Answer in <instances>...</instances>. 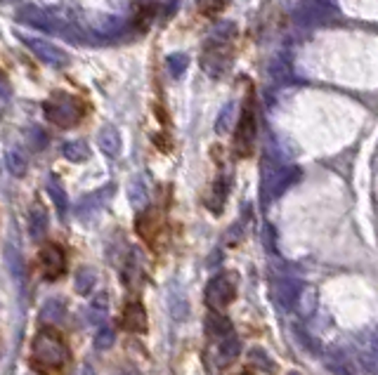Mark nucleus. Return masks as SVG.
<instances>
[{
  "mask_svg": "<svg viewBox=\"0 0 378 375\" xmlns=\"http://www.w3.org/2000/svg\"><path fill=\"white\" fill-rule=\"evenodd\" d=\"M168 71H170V76L173 78H180L184 71H187V66H189V60H187V55H180V53H175V55H170L168 60Z\"/></svg>",
  "mask_w": 378,
  "mask_h": 375,
  "instance_id": "obj_27",
  "label": "nucleus"
},
{
  "mask_svg": "<svg viewBox=\"0 0 378 375\" xmlns=\"http://www.w3.org/2000/svg\"><path fill=\"white\" fill-rule=\"evenodd\" d=\"M204 69L211 73V76H220L222 71L229 66V45L222 38H213L204 50Z\"/></svg>",
  "mask_w": 378,
  "mask_h": 375,
  "instance_id": "obj_6",
  "label": "nucleus"
},
{
  "mask_svg": "<svg viewBox=\"0 0 378 375\" xmlns=\"http://www.w3.org/2000/svg\"><path fill=\"white\" fill-rule=\"evenodd\" d=\"M62 153L66 161H71V163H83V161H88V156H90V149H88V144L83 142V139H73V142L64 144Z\"/></svg>",
  "mask_w": 378,
  "mask_h": 375,
  "instance_id": "obj_21",
  "label": "nucleus"
},
{
  "mask_svg": "<svg viewBox=\"0 0 378 375\" xmlns=\"http://www.w3.org/2000/svg\"><path fill=\"white\" fill-rule=\"evenodd\" d=\"M98 142H100V149L105 151L107 156H111V158H116L118 153H121V149H123L121 135H118V130L114 128V125H107V128L100 130Z\"/></svg>",
  "mask_w": 378,
  "mask_h": 375,
  "instance_id": "obj_17",
  "label": "nucleus"
},
{
  "mask_svg": "<svg viewBox=\"0 0 378 375\" xmlns=\"http://www.w3.org/2000/svg\"><path fill=\"white\" fill-rule=\"evenodd\" d=\"M232 123H234V104H227L218 116L216 130L220 132V135H225V132H229V128H232Z\"/></svg>",
  "mask_w": 378,
  "mask_h": 375,
  "instance_id": "obj_30",
  "label": "nucleus"
},
{
  "mask_svg": "<svg viewBox=\"0 0 378 375\" xmlns=\"http://www.w3.org/2000/svg\"><path fill=\"white\" fill-rule=\"evenodd\" d=\"M5 163H7V168H10V173L17 175V178H21V175L26 173V158H24V153L17 151V149L7 153Z\"/></svg>",
  "mask_w": 378,
  "mask_h": 375,
  "instance_id": "obj_26",
  "label": "nucleus"
},
{
  "mask_svg": "<svg viewBox=\"0 0 378 375\" xmlns=\"http://www.w3.org/2000/svg\"><path fill=\"white\" fill-rule=\"evenodd\" d=\"M48 194H50V201L55 203V210L59 212V217H64L66 210H69V196H66V191L55 178L48 180Z\"/></svg>",
  "mask_w": 378,
  "mask_h": 375,
  "instance_id": "obj_20",
  "label": "nucleus"
},
{
  "mask_svg": "<svg viewBox=\"0 0 378 375\" xmlns=\"http://www.w3.org/2000/svg\"><path fill=\"white\" fill-rule=\"evenodd\" d=\"M286 375H300L298 371H291V373H286Z\"/></svg>",
  "mask_w": 378,
  "mask_h": 375,
  "instance_id": "obj_33",
  "label": "nucleus"
},
{
  "mask_svg": "<svg viewBox=\"0 0 378 375\" xmlns=\"http://www.w3.org/2000/svg\"><path fill=\"white\" fill-rule=\"evenodd\" d=\"M33 359L46 369H62L69 362V349L62 340V335L50 328H43L33 337Z\"/></svg>",
  "mask_w": 378,
  "mask_h": 375,
  "instance_id": "obj_1",
  "label": "nucleus"
},
{
  "mask_svg": "<svg viewBox=\"0 0 378 375\" xmlns=\"http://www.w3.org/2000/svg\"><path fill=\"white\" fill-rule=\"evenodd\" d=\"M105 316H107V295L105 293H100L90 305V319L100 321V319H105Z\"/></svg>",
  "mask_w": 378,
  "mask_h": 375,
  "instance_id": "obj_32",
  "label": "nucleus"
},
{
  "mask_svg": "<svg viewBox=\"0 0 378 375\" xmlns=\"http://www.w3.org/2000/svg\"><path fill=\"white\" fill-rule=\"evenodd\" d=\"M41 264H43V274L48 278H57L64 274V267H66V255L62 246L57 244H48L43 246L41 250Z\"/></svg>",
  "mask_w": 378,
  "mask_h": 375,
  "instance_id": "obj_9",
  "label": "nucleus"
},
{
  "mask_svg": "<svg viewBox=\"0 0 378 375\" xmlns=\"http://www.w3.org/2000/svg\"><path fill=\"white\" fill-rule=\"evenodd\" d=\"M300 178V170L293 165H277L268 161L263 165V178H261V198L265 203L272 198L281 196L288 187H293Z\"/></svg>",
  "mask_w": 378,
  "mask_h": 375,
  "instance_id": "obj_2",
  "label": "nucleus"
},
{
  "mask_svg": "<svg viewBox=\"0 0 378 375\" xmlns=\"http://www.w3.org/2000/svg\"><path fill=\"white\" fill-rule=\"evenodd\" d=\"M248 362L253 364V366H258V369L268 371V373L274 371V364H272L270 354H268V352H265V349H261V347H253V349L248 352Z\"/></svg>",
  "mask_w": 378,
  "mask_h": 375,
  "instance_id": "obj_25",
  "label": "nucleus"
},
{
  "mask_svg": "<svg viewBox=\"0 0 378 375\" xmlns=\"http://www.w3.org/2000/svg\"><path fill=\"white\" fill-rule=\"evenodd\" d=\"M196 7L204 17H216L227 7V0H196Z\"/></svg>",
  "mask_w": 378,
  "mask_h": 375,
  "instance_id": "obj_28",
  "label": "nucleus"
},
{
  "mask_svg": "<svg viewBox=\"0 0 378 375\" xmlns=\"http://www.w3.org/2000/svg\"><path fill=\"white\" fill-rule=\"evenodd\" d=\"M253 144H256V114H253V107L246 104L239 119V125H236L234 149L239 156H248L253 151Z\"/></svg>",
  "mask_w": 378,
  "mask_h": 375,
  "instance_id": "obj_5",
  "label": "nucleus"
},
{
  "mask_svg": "<svg viewBox=\"0 0 378 375\" xmlns=\"http://www.w3.org/2000/svg\"><path fill=\"white\" fill-rule=\"evenodd\" d=\"M95 283H98V274H95L93 267H80L73 276V286H76L78 295H90L95 290Z\"/></svg>",
  "mask_w": 378,
  "mask_h": 375,
  "instance_id": "obj_19",
  "label": "nucleus"
},
{
  "mask_svg": "<svg viewBox=\"0 0 378 375\" xmlns=\"http://www.w3.org/2000/svg\"><path fill=\"white\" fill-rule=\"evenodd\" d=\"M239 352H241L239 337H236V335H229L227 340H222V342H220V347H218V359H220V364H232L234 359L239 357Z\"/></svg>",
  "mask_w": 378,
  "mask_h": 375,
  "instance_id": "obj_22",
  "label": "nucleus"
},
{
  "mask_svg": "<svg viewBox=\"0 0 378 375\" xmlns=\"http://www.w3.org/2000/svg\"><path fill=\"white\" fill-rule=\"evenodd\" d=\"M322 362L331 375H357L352 357L340 347H326L322 349Z\"/></svg>",
  "mask_w": 378,
  "mask_h": 375,
  "instance_id": "obj_7",
  "label": "nucleus"
},
{
  "mask_svg": "<svg viewBox=\"0 0 378 375\" xmlns=\"http://www.w3.org/2000/svg\"><path fill=\"white\" fill-rule=\"evenodd\" d=\"M121 375H128V373H121Z\"/></svg>",
  "mask_w": 378,
  "mask_h": 375,
  "instance_id": "obj_34",
  "label": "nucleus"
},
{
  "mask_svg": "<svg viewBox=\"0 0 378 375\" xmlns=\"http://www.w3.org/2000/svg\"><path fill=\"white\" fill-rule=\"evenodd\" d=\"M234 295H236V286H234V278L229 274L213 276L209 286H206V303L211 307H216V310L227 307L234 300Z\"/></svg>",
  "mask_w": 378,
  "mask_h": 375,
  "instance_id": "obj_4",
  "label": "nucleus"
},
{
  "mask_svg": "<svg viewBox=\"0 0 378 375\" xmlns=\"http://www.w3.org/2000/svg\"><path fill=\"white\" fill-rule=\"evenodd\" d=\"M204 328H206V333H209V337H213V340H227L229 335H234L232 333V323H229V319L225 314H220V312H209L206 314V321H204Z\"/></svg>",
  "mask_w": 378,
  "mask_h": 375,
  "instance_id": "obj_12",
  "label": "nucleus"
},
{
  "mask_svg": "<svg viewBox=\"0 0 378 375\" xmlns=\"http://www.w3.org/2000/svg\"><path fill=\"white\" fill-rule=\"evenodd\" d=\"M114 185H107V187H102V189H98V191H93V194H88L85 198H80L78 201V205H76V217H80V219H85V217H90V215H95V212H100L105 205L114 198Z\"/></svg>",
  "mask_w": 378,
  "mask_h": 375,
  "instance_id": "obj_8",
  "label": "nucleus"
},
{
  "mask_svg": "<svg viewBox=\"0 0 378 375\" xmlns=\"http://www.w3.org/2000/svg\"><path fill=\"white\" fill-rule=\"evenodd\" d=\"M123 326L130 333H145L147 330V312L140 303H128L123 310Z\"/></svg>",
  "mask_w": 378,
  "mask_h": 375,
  "instance_id": "obj_14",
  "label": "nucleus"
},
{
  "mask_svg": "<svg viewBox=\"0 0 378 375\" xmlns=\"http://www.w3.org/2000/svg\"><path fill=\"white\" fill-rule=\"evenodd\" d=\"M154 14H157V5H145V7H140V12H137V17H135V24H137L140 31H145V28L152 26Z\"/></svg>",
  "mask_w": 378,
  "mask_h": 375,
  "instance_id": "obj_31",
  "label": "nucleus"
},
{
  "mask_svg": "<svg viewBox=\"0 0 378 375\" xmlns=\"http://www.w3.org/2000/svg\"><path fill=\"white\" fill-rule=\"evenodd\" d=\"M43 109H46L48 121L55 123L57 128H73V125L80 121V116H83V107L78 104V99L66 92L53 94V97L43 104Z\"/></svg>",
  "mask_w": 378,
  "mask_h": 375,
  "instance_id": "obj_3",
  "label": "nucleus"
},
{
  "mask_svg": "<svg viewBox=\"0 0 378 375\" xmlns=\"http://www.w3.org/2000/svg\"><path fill=\"white\" fill-rule=\"evenodd\" d=\"M114 340H116L114 330H111V326H105V328L98 330V335H95V347H98L100 352L111 349L114 347Z\"/></svg>",
  "mask_w": 378,
  "mask_h": 375,
  "instance_id": "obj_29",
  "label": "nucleus"
},
{
  "mask_svg": "<svg viewBox=\"0 0 378 375\" xmlns=\"http://www.w3.org/2000/svg\"><path fill=\"white\" fill-rule=\"evenodd\" d=\"M300 293H303V283L295 281V278H279L274 283V300H277L281 310H293L300 300Z\"/></svg>",
  "mask_w": 378,
  "mask_h": 375,
  "instance_id": "obj_10",
  "label": "nucleus"
},
{
  "mask_svg": "<svg viewBox=\"0 0 378 375\" xmlns=\"http://www.w3.org/2000/svg\"><path fill=\"white\" fill-rule=\"evenodd\" d=\"M142 276H145V260H142V253H140L137 248H130L128 255H125L121 278H123V283L128 286V288H137L140 281H142Z\"/></svg>",
  "mask_w": 378,
  "mask_h": 375,
  "instance_id": "obj_11",
  "label": "nucleus"
},
{
  "mask_svg": "<svg viewBox=\"0 0 378 375\" xmlns=\"http://www.w3.org/2000/svg\"><path fill=\"white\" fill-rule=\"evenodd\" d=\"M41 321L46 323V326H57V323H62L66 319V305L64 300L59 298H50L46 305L41 307Z\"/></svg>",
  "mask_w": 378,
  "mask_h": 375,
  "instance_id": "obj_16",
  "label": "nucleus"
},
{
  "mask_svg": "<svg viewBox=\"0 0 378 375\" xmlns=\"http://www.w3.org/2000/svg\"><path fill=\"white\" fill-rule=\"evenodd\" d=\"M24 43L33 50L36 55L41 57L43 62H48V64H53V66H64V64H66V55H64L59 48L50 45V43L41 40V38L33 40V38H28V36H24Z\"/></svg>",
  "mask_w": 378,
  "mask_h": 375,
  "instance_id": "obj_13",
  "label": "nucleus"
},
{
  "mask_svg": "<svg viewBox=\"0 0 378 375\" xmlns=\"http://www.w3.org/2000/svg\"><path fill=\"white\" fill-rule=\"evenodd\" d=\"M168 303H170V314H173L177 321L184 319V316L189 314V303H187V298L182 295V290L177 288V286H175L173 290H170Z\"/></svg>",
  "mask_w": 378,
  "mask_h": 375,
  "instance_id": "obj_23",
  "label": "nucleus"
},
{
  "mask_svg": "<svg viewBox=\"0 0 378 375\" xmlns=\"http://www.w3.org/2000/svg\"><path fill=\"white\" fill-rule=\"evenodd\" d=\"M227 189H229V185L225 182V178H218V182L213 185V191L209 196V205L216 215L222 210V205H225V201H227Z\"/></svg>",
  "mask_w": 378,
  "mask_h": 375,
  "instance_id": "obj_24",
  "label": "nucleus"
},
{
  "mask_svg": "<svg viewBox=\"0 0 378 375\" xmlns=\"http://www.w3.org/2000/svg\"><path fill=\"white\" fill-rule=\"evenodd\" d=\"M128 201L135 210H145L147 203H149V185H147V180L142 175H137V178L130 180L128 185Z\"/></svg>",
  "mask_w": 378,
  "mask_h": 375,
  "instance_id": "obj_15",
  "label": "nucleus"
},
{
  "mask_svg": "<svg viewBox=\"0 0 378 375\" xmlns=\"http://www.w3.org/2000/svg\"><path fill=\"white\" fill-rule=\"evenodd\" d=\"M28 232L36 241L48 234V212L43 205H33L31 212H28Z\"/></svg>",
  "mask_w": 378,
  "mask_h": 375,
  "instance_id": "obj_18",
  "label": "nucleus"
}]
</instances>
